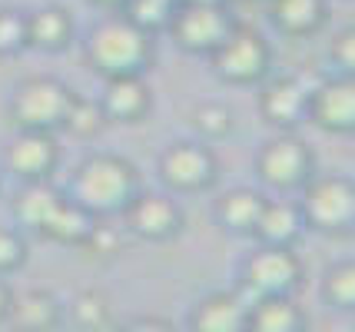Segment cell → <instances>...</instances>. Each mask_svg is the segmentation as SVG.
I'll return each mask as SVG.
<instances>
[{
	"label": "cell",
	"instance_id": "cell-1",
	"mask_svg": "<svg viewBox=\"0 0 355 332\" xmlns=\"http://www.w3.org/2000/svg\"><path fill=\"white\" fill-rule=\"evenodd\" d=\"M137 196V170L123 157L96 153L77 170V203H83L93 216H107Z\"/></svg>",
	"mask_w": 355,
	"mask_h": 332
},
{
	"label": "cell",
	"instance_id": "cell-2",
	"mask_svg": "<svg viewBox=\"0 0 355 332\" xmlns=\"http://www.w3.org/2000/svg\"><path fill=\"white\" fill-rule=\"evenodd\" d=\"M87 53L103 77L139 73L143 64L150 60V33L137 27L130 17H110L90 30Z\"/></svg>",
	"mask_w": 355,
	"mask_h": 332
},
{
	"label": "cell",
	"instance_id": "cell-3",
	"mask_svg": "<svg viewBox=\"0 0 355 332\" xmlns=\"http://www.w3.org/2000/svg\"><path fill=\"white\" fill-rule=\"evenodd\" d=\"M299 209H302V220L322 233H349L355 220L352 183L339 173L306 180V200Z\"/></svg>",
	"mask_w": 355,
	"mask_h": 332
},
{
	"label": "cell",
	"instance_id": "cell-4",
	"mask_svg": "<svg viewBox=\"0 0 355 332\" xmlns=\"http://www.w3.org/2000/svg\"><path fill=\"white\" fill-rule=\"evenodd\" d=\"M70 100H73V90L63 87L60 80L33 77L17 87L10 113H14L20 130H53V127H63Z\"/></svg>",
	"mask_w": 355,
	"mask_h": 332
},
{
	"label": "cell",
	"instance_id": "cell-5",
	"mask_svg": "<svg viewBox=\"0 0 355 332\" xmlns=\"http://www.w3.org/2000/svg\"><path fill=\"white\" fill-rule=\"evenodd\" d=\"M176 37V44L189 53H213L226 40V33L236 27L223 3H202V0H183L173 10L166 24Z\"/></svg>",
	"mask_w": 355,
	"mask_h": 332
},
{
	"label": "cell",
	"instance_id": "cell-6",
	"mask_svg": "<svg viewBox=\"0 0 355 332\" xmlns=\"http://www.w3.org/2000/svg\"><path fill=\"white\" fill-rule=\"evenodd\" d=\"M213 67L219 77L232 80V83H252L266 73L269 67V44L256 30L246 27H232L226 40L219 44L213 53Z\"/></svg>",
	"mask_w": 355,
	"mask_h": 332
},
{
	"label": "cell",
	"instance_id": "cell-7",
	"mask_svg": "<svg viewBox=\"0 0 355 332\" xmlns=\"http://www.w3.org/2000/svg\"><path fill=\"white\" fill-rule=\"evenodd\" d=\"M302 266L289 253V246H269L266 243L259 253L246 263V292L259 296H289L299 286Z\"/></svg>",
	"mask_w": 355,
	"mask_h": 332
},
{
	"label": "cell",
	"instance_id": "cell-8",
	"mask_svg": "<svg viewBox=\"0 0 355 332\" xmlns=\"http://www.w3.org/2000/svg\"><path fill=\"white\" fill-rule=\"evenodd\" d=\"M309 170H312L309 150H306V143L293 140V137L269 140L266 150L259 153V176L276 190L302 186L309 180Z\"/></svg>",
	"mask_w": 355,
	"mask_h": 332
},
{
	"label": "cell",
	"instance_id": "cell-9",
	"mask_svg": "<svg viewBox=\"0 0 355 332\" xmlns=\"http://www.w3.org/2000/svg\"><path fill=\"white\" fill-rule=\"evenodd\" d=\"M159 170L173 190H206L216 180V157L196 143H176L163 153Z\"/></svg>",
	"mask_w": 355,
	"mask_h": 332
},
{
	"label": "cell",
	"instance_id": "cell-10",
	"mask_svg": "<svg viewBox=\"0 0 355 332\" xmlns=\"http://www.w3.org/2000/svg\"><path fill=\"white\" fill-rule=\"evenodd\" d=\"M306 113L312 116V123H319L322 130L332 133H349L355 120V87L352 80H332L319 87L312 96H306Z\"/></svg>",
	"mask_w": 355,
	"mask_h": 332
},
{
	"label": "cell",
	"instance_id": "cell-11",
	"mask_svg": "<svg viewBox=\"0 0 355 332\" xmlns=\"http://www.w3.org/2000/svg\"><path fill=\"white\" fill-rule=\"evenodd\" d=\"M126 222L143 239H166L180 229V209L159 193H143L126 203Z\"/></svg>",
	"mask_w": 355,
	"mask_h": 332
},
{
	"label": "cell",
	"instance_id": "cell-12",
	"mask_svg": "<svg viewBox=\"0 0 355 332\" xmlns=\"http://www.w3.org/2000/svg\"><path fill=\"white\" fill-rule=\"evenodd\" d=\"M57 163V143L50 130H20L14 146L7 150V166L24 180H46Z\"/></svg>",
	"mask_w": 355,
	"mask_h": 332
},
{
	"label": "cell",
	"instance_id": "cell-13",
	"mask_svg": "<svg viewBox=\"0 0 355 332\" xmlns=\"http://www.w3.org/2000/svg\"><path fill=\"white\" fill-rule=\"evenodd\" d=\"M103 113L110 120L133 123L150 110V87L139 80V73H116L107 77V94H103Z\"/></svg>",
	"mask_w": 355,
	"mask_h": 332
},
{
	"label": "cell",
	"instance_id": "cell-14",
	"mask_svg": "<svg viewBox=\"0 0 355 332\" xmlns=\"http://www.w3.org/2000/svg\"><path fill=\"white\" fill-rule=\"evenodd\" d=\"M249 306L239 292H216L209 299L200 302V309L193 313V326L206 332H236L249 326Z\"/></svg>",
	"mask_w": 355,
	"mask_h": 332
},
{
	"label": "cell",
	"instance_id": "cell-15",
	"mask_svg": "<svg viewBox=\"0 0 355 332\" xmlns=\"http://www.w3.org/2000/svg\"><path fill=\"white\" fill-rule=\"evenodd\" d=\"M306 87L293 77H279L272 80L263 90V100H259V110L269 123L276 127H293L295 120L306 113Z\"/></svg>",
	"mask_w": 355,
	"mask_h": 332
},
{
	"label": "cell",
	"instance_id": "cell-16",
	"mask_svg": "<svg viewBox=\"0 0 355 332\" xmlns=\"http://www.w3.org/2000/svg\"><path fill=\"white\" fill-rule=\"evenodd\" d=\"M96 222L90 209L77 200H67L60 196V203L53 206V213L46 216V222L40 226V233L50 239H57V243H80V239L90 233V226Z\"/></svg>",
	"mask_w": 355,
	"mask_h": 332
},
{
	"label": "cell",
	"instance_id": "cell-17",
	"mask_svg": "<svg viewBox=\"0 0 355 332\" xmlns=\"http://www.w3.org/2000/svg\"><path fill=\"white\" fill-rule=\"evenodd\" d=\"M302 209L293 203H266L263 213H259V220H256V236L269 243V246H289L295 236H299V229H302Z\"/></svg>",
	"mask_w": 355,
	"mask_h": 332
},
{
	"label": "cell",
	"instance_id": "cell-18",
	"mask_svg": "<svg viewBox=\"0 0 355 332\" xmlns=\"http://www.w3.org/2000/svg\"><path fill=\"white\" fill-rule=\"evenodd\" d=\"M272 3V20L282 33L306 37L319 30L325 20V0H269Z\"/></svg>",
	"mask_w": 355,
	"mask_h": 332
},
{
	"label": "cell",
	"instance_id": "cell-19",
	"mask_svg": "<svg viewBox=\"0 0 355 332\" xmlns=\"http://www.w3.org/2000/svg\"><path fill=\"white\" fill-rule=\"evenodd\" d=\"M302 322L289 296H259L256 306H249V326L259 332H295Z\"/></svg>",
	"mask_w": 355,
	"mask_h": 332
},
{
	"label": "cell",
	"instance_id": "cell-20",
	"mask_svg": "<svg viewBox=\"0 0 355 332\" xmlns=\"http://www.w3.org/2000/svg\"><path fill=\"white\" fill-rule=\"evenodd\" d=\"M70 40V17L60 7H44L27 17V44L40 50H60Z\"/></svg>",
	"mask_w": 355,
	"mask_h": 332
},
{
	"label": "cell",
	"instance_id": "cell-21",
	"mask_svg": "<svg viewBox=\"0 0 355 332\" xmlns=\"http://www.w3.org/2000/svg\"><path fill=\"white\" fill-rule=\"evenodd\" d=\"M7 316H14V322L20 329H53L57 319H60V306L53 302L50 292L33 289V292H24L20 299L10 302Z\"/></svg>",
	"mask_w": 355,
	"mask_h": 332
},
{
	"label": "cell",
	"instance_id": "cell-22",
	"mask_svg": "<svg viewBox=\"0 0 355 332\" xmlns=\"http://www.w3.org/2000/svg\"><path fill=\"white\" fill-rule=\"evenodd\" d=\"M266 206V196L256 190H232L223 196V203H219V216L223 222L230 226L232 233H252L256 229V220H259V213H263Z\"/></svg>",
	"mask_w": 355,
	"mask_h": 332
},
{
	"label": "cell",
	"instance_id": "cell-23",
	"mask_svg": "<svg viewBox=\"0 0 355 332\" xmlns=\"http://www.w3.org/2000/svg\"><path fill=\"white\" fill-rule=\"evenodd\" d=\"M57 203H60V193L53 190L50 183H44V180H31V186L20 193V200H17V213H20V220L27 222V226L40 229Z\"/></svg>",
	"mask_w": 355,
	"mask_h": 332
},
{
	"label": "cell",
	"instance_id": "cell-24",
	"mask_svg": "<svg viewBox=\"0 0 355 332\" xmlns=\"http://www.w3.org/2000/svg\"><path fill=\"white\" fill-rule=\"evenodd\" d=\"M103 123H107L103 107L73 94L70 107H67V116H63V127L70 130V133H77V137H93V133H100V130H103Z\"/></svg>",
	"mask_w": 355,
	"mask_h": 332
},
{
	"label": "cell",
	"instance_id": "cell-25",
	"mask_svg": "<svg viewBox=\"0 0 355 332\" xmlns=\"http://www.w3.org/2000/svg\"><path fill=\"white\" fill-rule=\"evenodd\" d=\"M126 14L137 27H143V30H159V27H166L170 24L173 10L180 7V0H123Z\"/></svg>",
	"mask_w": 355,
	"mask_h": 332
},
{
	"label": "cell",
	"instance_id": "cell-26",
	"mask_svg": "<svg viewBox=\"0 0 355 332\" xmlns=\"http://www.w3.org/2000/svg\"><path fill=\"white\" fill-rule=\"evenodd\" d=\"M73 322L80 329H107L113 322V309H110V299L103 292H80L73 299Z\"/></svg>",
	"mask_w": 355,
	"mask_h": 332
},
{
	"label": "cell",
	"instance_id": "cell-27",
	"mask_svg": "<svg viewBox=\"0 0 355 332\" xmlns=\"http://www.w3.org/2000/svg\"><path fill=\"white\" fill-rule=\"evenodd\" d=\"M325 299L339 309H352L355 306V266L352 263H339L329 269L325 276Z\"/></svg>",
	"mask_w": 355,
	"mask_h": 332
},
{
	"label": "cell",
	"instance_id": "cell-28",
	"mask_svg": "<svg viewBox=\"0 0 355 332\" xmlns=\"http://www.w3.org/2000/svg\"><path fill=\"white\" fill-rule=\"evenodd\" d=\"M27 47V17L17 10H0V57Z\"/></svg>",
	"mask_w": 355,
	"mask_h": 332
},
{
	"label": "cell",
	"instance_id": "cell-29",
	"mask_svg": "<svg viewBox=\"0 0 355 332\" xmlns=\"http://www.w3.org/2000/svg\"><path fill=\"white\" fill-rule=\"evenodd\" d=\"M193 123L200 133L206 137H223V133H230L232 127V113L223 107V103H202L200 110L193 113Z\"/></svg>",
	"mask_w": 355,
	"mask_h": 332
},
{
	"label": "cell",
	"instance_id": "cell-30",
	"mask_svg": "<svg viewBox=\"0 0 355 332\" xmlns=\"http://www.w3.org/2000/svg\"><path fill=\"white\" fill-rule=\"evenodd\" d=\"M77 246H83L90 256H113V253H120V239H116V233H113L110 226H103V222H93L90 233L80 239Z\"/></svg>",
	"mask_w": 355,
	"mask_h": 332
},
{
	"label": "cell",
	"instance_id": "cell-31",
	"mask_svg": "<svg viewBox=\"0 0 355 332\" xmlns=\"http://www.w3.org/2000/svg\"><path fill=\"white\" fill-rule=\"evenodd\" d=\"M24 256H27V250H24V239L17 236L14 229H0V272H10V269H17L20 263H24Z\"/></svg>",
	"mask_w": 355,
	"mask_h": 332
},
{
	"label": "cell",
	"instance_id": "cell-32",
	"mask_svg": "<svg viewBox=\"0 0 355 332\" xmlns=\"http://www.w3.org/2000/svg\"><path fill=\"white\" fill-rule=\"evenodd\" d=\"M352 44H355V33L352 30H342L336 40H332V60L345 70V73H352L355 67V57H352Z\"/></svg>",
	"mask_w": 355,
	"mask_h": 332
},
{
	"label": "cell",
	"instance_id": "cell-33",
	"mask_svg": "<svg viewBox=\"0 0 355 332\" xmlns=\"http://www.w3.org/2000/svg\"><path fill=\"white\" fill-rule=\"evenodd\" d=\"M10 302H14V296H10V289H7V286L0 283V319H3L7 313H10Z\"/></svg>",
	"mask_w": 355,
	"mask_h": 332
},
{
	"label": "cell",
	"instance_id": "cell-34",
	"mask_svg": "<svg viewBox=\"0 0 355 332\" xmlns=\"http://www.w3.org/2000/svg\"><path fill=\"white\" fill-rule=\"evenodd\" d=\"M93 3H100V7H123V0H93Z\"/></svg>",
	"mask_w": 355,
	"mask_h": 332
},
{
	"label": "cell",
	"instance_id": "cell-35",
	"mask_svg": "<svg viewBox=\"0 0 355 332\" xmlns=\"http://www.w3.org/2000/svg\"><path fill=\"white\" fill-rule=\"evenodd\" d=\"M180 3H183V0H180ZM202 3H223V0H202Z\"/></svg>",
	"mask_w": 355,
	"mask_h": 332
}]
</instances>
